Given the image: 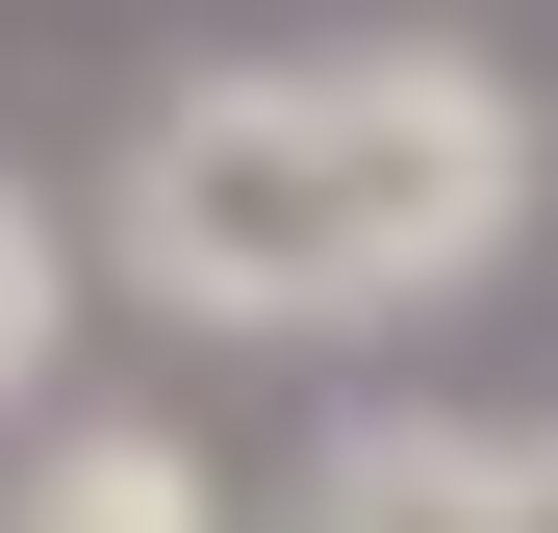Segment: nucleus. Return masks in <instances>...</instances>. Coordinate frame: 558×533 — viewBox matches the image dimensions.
I'll list each match as a JSON object with an SVG mask.
<instances>
[{"label":"nucleus","mask_w":558,"mask_h":533,"mask_svg":"<svg viewBox=\"0 0 558 533\" xmlns=\"http://www.w3.org/2000/svg\"><path fill=\"white\" fill-rule=\"evenodd\" d=\"M279 533H558V407H330Z\"/></svg>","instance_id":"f03ea898"},{"label":"nucleus","mask_w":558,"mask_h":533,"mask_svg":"<svg viewBox=\"0 0 558 533\" xmlns=\"http://www.w3.org/2000/svg\"><path fill=\"white\" fill-rule=\"evenodd\" d=\"M558 229V102L483 26H279L178 51L102 153V280L204 355H381Z\"/></svg>","instance_id":"f257e3e1"},{"label":"nucleus","mask_w":558,"mask_h":533,"mask_svg":"<svg viewBox=\"0 0 558 533\" xmlns=\"http://www.w3.org/2000/svg\"><path fill=\"white\" fill-rule=\"evenodd\" d=\"M0 533H229V458L178 407H51L26 483H0Z\"/></svg>","instance_id":"7ed1b4c3"},{"label":"nucleus","mask_w":558,"mask_h":533,"mask_svg":"<svg viewBox=\"0 0 558 533\" xmlns=\"http://www.w3.org/2000/svg\"><path fill=\"white\" fill-rule=\"evenodd\" d=\"M102 305V204H51L26 153H0V432H51V355Z\"/></svg>","instance_id":"20e7f679"}]
</instances>
